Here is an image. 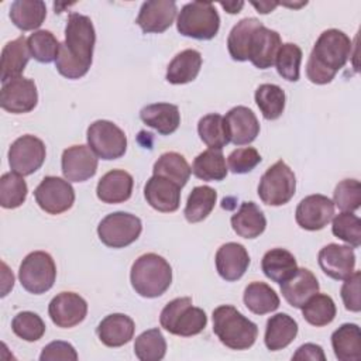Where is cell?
<instances>
[{
	"label": "cell",
	"instance_id": "obj_1",
	"mask_svg": "<svg viewBox=\"0 0 361 361\" xmlns=\"http://www.w3.org/2000/svg\"><path fill=\"white\" fill-rule=\"evenodd\" d=\"M96 32L92 20L79 13H71L65 27V41L55 61L56 71L68 79L85 76L92 65Z\"/></svg>",
	"mask_w": 361,
	"mask_h": 361
},
{
	"label": "cell",
	"instance_id": "obj_2",
	"mask_svg": "<svg viewBox=\"0 0 361 361\" xmlns=\"http://www.w3.org/2000/svg\"><path fill=\"white\" fill-rule=\"evenodd\" d=\"M353 42L343 31L336 28L323 31L316 39L306 63L307 79L314 85L330 83L347 63Z\"/></svg>",
	"mask_w": 361,
	"mask_h": 361
},
{
	"label": "cell",
	"instance_id": "obj_3",
	"mask_svg": "<svg viewBox=\"0 0 361 361\" xmlns=\"http://www.w3.org/2000/svg\"><path fill=\"white\" fill-rule=\"evenodd\" d=\"M133 289L142 298H158L164 295L172 282V268L169 262L155 254L147 252L138 257L130 271Z\"/></svg>",
	"mask_w": 361,
	"mask_h": 361
},
{
	"label": "cell",
	"instance_id": "obj_4",
	"mask_svg": "<svg viewBox=\"0 0 361 361\" xmlns=\"http://www.w3.org/2000/svg\"><path fill=\"white\" fill-rule=\"evenodd\" d=\"M213 331L226 347L248 350L258 337V327L231 305H221L213 310Z\"/></svg>",
	"mask_w": 361,
	"mask_h": 361
},
{
	"label": "cell",
	"instance_id": "obj_5",
	"mask_svg": "<svg viewBox=\"0 0 361 361\" xmlns=\"http://www.w3.org/2000/svg\"><path fill=\"white\" fill-rule=\"evenodd\" d=\"M159 323L171 334L190 337L206 327L207 316L203 309L193 306L190 298H176L165 305L159 314Z\"/></svg>",
	"mask_w": 361,
	"mask_h": 361
},
{
	"label": "cell",
	"instance_id": "obj_6",
	"mask_svg": "<svg viewBox=\"0 0 361 361\" xmlns=\"http://www.w3.org/2000/svg\"><path fill=\"white\" fill-rule=\"evenodd\" d=\"M176 28L183 37L207 41L217 35L220 17L213 3H186L176 18Z\"/></svg>",
	"mask_w": 361,
	"mask_h": 361
},
{
	"label": "cell",
	"instance_id": "obj_7",
	"mask_svg": "<svg viewBox=\"0 0 361 361\" xmlns=\"http://www.w3.org/2000/svg\"><path fill=\"white\" fill-rule=\"evenodd\" d=\"M21 286L34 295L48 292L56 279V265L54 258L45 251L30 252L18 269Z\"/></svg>",
	"mask_w": 361,
	"mask_h": 361
},
{
	"label": "cell",
	"instance_id": "obj_8",
	"mask_svg": "<svg viewBox=\"0 0 361 361\" xmlns=\"http://www.w3.org/2000/svg\"><path fill=\"white\" fill-rule=\"evenodd\" d=\"M295 190V173L282 159L271 165L258 183V196L268 206L286 204L293 197Z\"/></svg>",
	"mask_w": 361,
	"mask_h": 361
},
{
	"label": "cell",
	"instance_id": "obj_9",
	"mask_svg": "<svg viewBox=\"0 0 361 361\" xmlns=\"http://www.w3.org/2000/svg\"><path fill=\"white\" fill-rule=\"evenodd\" d=\"M141 231L142 223L140 217L127 212L110 213L97 226V235L109 248H124L133 244Z\"/></svg>",
	"mask_w": 361,
	"mask_h": 361
},
{
	"label": "cell",
	"instance_id": "obj_10",
	"mask_svg": "<svg viewBox=\"0 0 361 361\" xmlns=\"http://www.w3.org/2000/svg\"><path fill=\"white\" fill-rule=\"evenodd\" d=\"M87 145L96 157L111 161L121 158L127 149L124 131L109 120H96L87 127Z\"/></svg>",
	"mask_w": 361,
	"mask_h": 361
},
{
	"label": "cell",
	"instance_id": "obj_11",
	"mask_svg": "<svg viewBox=\"0 0 361 361\" xmlns=\"http://www.w3.org/2000/svg\"><path fill=\"white\" fill-rule=\"evenodd\" d=\"M47 149L42 140L25 134L18 137L8 148V165L13 172L27 176L37 172L45 161Z\"/></svg>",
	"mask_w": 361,
	"mask_h": 361
},
{
	"label": "cell",
	"instance_id": "obj_12",
	"mask_svg": "<svg viewBox=\"0 0 361 361\" xmlns=\"http://www.w3.org/2000/svg\"><path fill=\"white\" fill-rule=\"evenodd\" d=\"M37 204L48 214H61L75 203V190L69 180L45 176L34 190Z\"/></svg>",
	"mask_w": 361,
	"mask_h": 361
},
{
	"label": "cell",
	"instance_id": "obj_13",
	"mask_svg": "<svg viewBox=\"0 0 361 361\" xmlns=\"http://www.w3.org/2000/svg\"><path fill=\"white\" fill-rule=\"evenodd\" d=\"M38 103L35 82L28 78H16L3 83L0 90V106L13 114L30 113Z\"/></svg>",
	"mask_w": 361,
	"mask_h": 361
},
{
	"label": "cell",
	"instance_id": "obj_14",
	"mask_svg": "<svg viewBox=\"0 0 361 361\" xmlns=\"http://www.w3.org/2000/svg\"><path fill=\"white\" fill-rule=\"evenodd\" d=\"M334 216V203L324 195H309L302 199L296 207V223L309 231L324 228Z\"/></svg>",
	"mask_w": 361,
	"mask_h": 361
},
{
	"label": "cell",
	"instance_id": "obj_15",
	"mask_svg": "<svg viewBox=\"0 0 361 361\" xmlns=\"http://www.w3.org/2000/svg\"><path fill=\"white\" fill-rule=\"evenodd\" d=\"M48 314L55 326L71 329L85 320L87 314V303L75 292H61L49 302Z\"/></svg>",
	"mask_w": 361,
	"mask_h": 361
},
{
	"label": "cell",
	"instance_id": "obj_16",
	"mask_svg": "<svg viewBox=\"0 0 361 361\" xmlns=\"http://www.w3.org/2000/svg\"><path fill=\"white\" fill-rule=\"evenodd\" d=\"M63 178L69 182H85L97 171V157L89 145H72L63 149L61 158Z\"/></svg>",
	"mask_w": 361,
	"mask_h": 361
},
{
	"label": "cell",
	"instance_id": "obj_17",
	"mask_svg": "<svg viewBox=\"0 0 361 361\" xmlns=\"http://www.w3.org/2000/svg\"><path fill=\"white\" fill-rule=\"evenodd\" d=\"M317 261L322 271L336 281L347 279L355 268V254L350 245L327 244L319 251Z\"/></svg>",
	"mask_w": 361,
	"mask_h": 361
},
{
	"label": "cell",
	"instance_id": "obj_18",
	"mask_svg": "<svg viewBox=\"0 0 361 361\" xmlns=\"http://www.w3.org/2000/svg\"><path fill=\"white\" fill-rule=\"evenodd\" d=\"M178 7L173 0H148L144 1L135 23L144 32H164L176 17Z\"/></svg>",
	"mask_w": 361,
	"mask_h": 361
},
{
	"label": "cell",
	"instance_id": "obj_19",
	"mask_svg": "<svg viewBox=\"0 0 361 361\" xmlns=\"http://www.w3.org/2000/svg\"><path fill=\"white\" fill-rule=\"evenodd\" d=\"M180 189L175 182L159 175H152L144 186V197L152 209L161 213H172L179 209Z\"/></svg>",
	"mask_w": 361,
	"mask_h": 361
},
{
	"label": "cell",
	"instance_id": "obj_20",
	"mask_svg": "<svg viewBox=\"0 0 361 361\" xmlns=\"http://www.w3.org/2000/svg\"><path fill=\"white\" fill-rule=\"evenodd\" d=\"M226 130L230 142L245 145L252 142L259 134V123L254 111L245 106H235L224 116Z\"/></svg>",
	"mask_w": 361,
	"mask_h": 361
},
{
	"label": "cell",
	"instance_id": "obj_21",
	"mask_svg": "<svg viewBox=\"0 0 361 361\" xmlns=\"http://www.w3.org/2000/svg\"><path fill=\"white\" fill-rule=\"evenodd\" d=\"M281 35L264 24L258 27L250 41L248 61L258 69H268L275 63L278 49L281 48Z\"/></svg>",
	"mask_w": 361,
	"mask_h": 361
},
{
	"label": "cell",
	"instance_id": "obj_22",
	"mask_svg": "<svg viewBox=\"0 0 361 361\" xmlns=\"http://www.w3.org/2000/svg\"><path fill=\"white\" fill-rule=\"evenodd\" d=\"M214 261L219 275L227 282H234L245 274L250 255L243 244L226 243L217 250Z\"/></svg>",
	"mask_w": 361,
	"mask_h": 361
},
{
	"label": "cell",
	"instance_id": "obj_23",
	"mask_svg": "<svg viewBox=\"0 0 361 361\" xmlns=\"http://www.w3.org/2000/svg\"><path fill=\"white\" fill-rule=\"evenodd\" d=\"M317 278L307 268H298L296 272L286 281L281 283V293L285 300L300 309L314 293L319 292Z\"/></svg>",
	"mask_w": 361,
	"mask_h": 361
},
{
	"label": "cell",
	"instance_id": "obj_24",
	"mask_svg": "<svg viewBox=\"0 0 361 361\" xmlns=\"http://www.w3.org/2000/svg\"><path fill=\"white\" fill-rule=\"evenodd\" d=\"M134 186L133 176L123 169H111L104 173L96 188L99 200L107 204L123 203L131 197Z\"/></svg>",
	"mask_w": 361,
	"mask_h": 361
},
{
	"label": "cell",
	"instance_id": "obj_25",
	"mask_svg": "<svg viewBox=\"0 0 361 361\" xmlns=\"http://www.w3.org/2000/svg\"><path fill=\"white\" fill-rule=\"evenodd\" d=\"M134 320L124 313H111L106 316L97 326L99 340L107 347H121L134 337Z\"/></svg>",
	"mask_w": 361,
	"mask_h": 361
},
{
	"label": "cell",
	"instance_id": "obj_26",
	"mask_svg": "<svg viewBox=\"0 0 361 361\" xmlns=\"http://www.w3.org/2000/svg\"><path fill=\"white\" fill-rule=\"evenodd\" d=\"M30 58H31V52L28 48L27 38L24 35H20L18 38L7 42L1 51V65H0L1 83L20 78Z\"/></svg>",
	"mask_w": 361,
	"mask_h": 361
},
{
	"label": "cell",
	"instance_id": "obj_27",
	"mask_svg": "<svg viewBox=\"0 0 361 361\" xmlns=\"http://www.w3.org/2000/svg\"><path fill=\"white\" fill-rule=\"evenodd\" d=\"M140 118L144 124L158 131L161 135L175 133L180 124L178 106L171 103H152L141 109Z\"/></svg>",
	"mask_w": 361,
	"mask_h": 361
},
{
	"label": "cell",
	"instance_id": "obj_28",
	"mask_svg": "<svg viewBox=\"0 0 361 361\" xmlns=\"http://www.w3.org/2000/svg\"><path fill=\"white\" fill-rule=\"evenodd\" d=\"M298 334V323L286 313H276L267 322L264 343L269 351L286 348Z\"/></svg>",
	"mask_w": 361,
	"mask_h": 361
},
{
	"label": "cell",
	"instance_id": "obj_29",
	"mask_svg": "<svg viewBox=\"0 0 361 361\" xmlns=\"http://www.w3.org/2000/svg\"><path fill=\"white\" fill-rule=\"evenodd\" d=\"M231 227L237 235L251 240L265 231L267 219L254 202H243L240 209L231 216Z\"/></svg>",
	"mask_w": 361,
	"mask_h": 361
},
{
	"label": "cell",
	"instance_id": "obj_30",
	"mask_svg": "<svg viewBox=\"0 0 361 361\" xmlns=\"http://www.w3.org/2000/svg\"><path fill=\"white\" fill-rule=\"evenodd\" d=\"M202 55L196 49H183L173 56L166 68V80L172 85H185L195 80L200 72Z\"/></svg>",
	"mask_w": 361,
	"mask_h": 361
},
{
	"label": "cell",
	"instance_id": "obj_31",
	"mask_svg": "<svg viewBox=\"0 0 361 361\" xmlns=\"http://www.w3.org/2000/svg\"><path fill=\"white\" fill-rule=\"evenodd\" d=\"M334 355L340 361L361 360V331L355 323H344L331 334Z\"/></svg>",
	"mask_w": 361,
	"mask_h": 361
},
{
	"label": "cell",
	"instance_id": "obj_32",
	"mask_svg": "<svg viewBox=\"0 0 361 361\" xmlns=\"http://www.w3.org/2000/svg\"><path fill=\"white\" fill-rule=\"evenodd\" d=\"M261 268L268 279L276 283H282L296 272L298 264L293 254L288 250L272 248L264 254Z\"/></svg>",
	"mask_w": 361,
	"mask_h": 361
},
{
	"label": "cell",
	"instance_id": "obj_33",
	"mask_svg": "<svg viewBox=\"0 0 361 361\" xmlns=\"http://www.w3.org/2000/svg\"><path fill=\"white\" fill-rule=\"evenodd\" d=\"M47 6L41 0H16L10 7L11 23L21 31H32L42 25Z\"/></svg>",
	"mask_w": 361,
	"mask_h": 361
},
{
	"label": "cell",
	"instance_id": "obj_34",
	"mask_svg": "<svg viewBox=\"0 0 361 361\" xmlns=\"http://www.w3.org/2000/svg\"><path fill=\"white\" fill-rule=\"evenodd\" d=\"M244 305L254 314H267L279 307L278 293L265 282H251L244 289Z\"/></svg>",
	"mask_w": 361,
	"mask_h": 361
},
{
	"label": "cell",
	"instance_id": "obj_35",
	"mask_svg": "<svg viewBox=\"0 0 361 361\" xmlns=\"http://www.w3.org/2000/svg\"><path fill=\"white\" fill-rule=\"evenodd\" d=\"M262 23L254 17L240 20L230 31L227 38V48L231 59L244 62L248 61V47L254 31L261 27Z\"/></svg>",
	"mask_w": 361,
	"mask_h": 361
},
{
	"label": "cell",
	"instance_id": "obj_36",
	"mask_svg": "<svg viewBox=\"0 0 361 361\" xmlns=\"http://www.w3.org/2000/svg\"><path fill=\"white\" fill-rule=\"evenodd\" d=\"M192 173L202 179V180H223L227 176L228 168L226 165V158L221 149L209 148L200 152L193 164H192Z\"/></svg>",
	"mask_w": 361,
	"mask_h": 361
},
{
	"label": "cell",
	"instance_id": "obj_37",
	"mask_svg": "<svg viewBox=\"0 0 361 361\" xmlns=\"http://www.w3.org/2000/svg\"><path fill=\"white\" fill-rule=\"evenodd\" d=\"M217 200V192L210 186H196L188 196V202L183 210L185 219L189 223H199L204 220L214 209Z\"/></svg>",
	"mask_w": 361,
	"mask_h": 361
},
{
	"label": "cell",
	"instance_id": "obj_38",
	"mask_svg": "<svg viewBox=\"0 0 361 361\" xmlns=\"http://www.w3.org/2000/svg\"><path fill=\"white\" fill-rule=\"evenodd\" d=\"M154 175L164 176L183 188L192 173V169L183 155L178 152H165L154 164Z\"/></svg>",
	"mask_w": 361,
	"mask_h": 361
},
{
	"label": "cell",
	"instance_id": "obj_39",
	"mask_svg": "<svg viewBox=\"0 0 361 361\" xmlns=\"http://www.w3.org/2000/svg\"><path fill=\"white\" fill-rule=\"evenodd\" d=\"M300 309L303 319L314 327L330 324L337 313L336 303L331 296L319 292L314 293Z\"/></svg>",
	"mask_w": 361,
	"mask_h": 361
},
{
	"label": "cell",
	"instance_id": "obj_40",
	"mask_svg": "<svg viewBox=\"0 0 361 361\" xmlns=\"http://www.w3.org/2000/svg\"><path fill=\"white\" fill-rule=\"evenodd\" d=\"M286 96L282 87L274 83H262L255 90V103L267 120H276L285 110Z\"/></svg>",
	"mask_w": 361,
	"mask_h": 361
},
{
	"label": "cell",
	"instance_id": "obj_41",
	"mask_svg": "<svg viewBox=\"0 0 361 361\" xmlns=\"http://www.w3.org/2000/svg\"><path fill=\"white\" fill-rule=\"evenodd\" d=\"M197 133L200 140L213 149H221L230 142L224 117L219 113L203 116L197 123Z\"/></svg>",
	"mask_w": 361,
	"mask_h": 361
},
{
	"label": "cell",
	"instance_id": "obj_42",
	"mask_svg": "<svg viewBox=\"0 0 361 361\" xmlns=\"http://www.w3.org/2000/svg\"><path fill=\"white\" fill-rule=\"evenodd\" d=\"M134 354L141 361H159L166 354V341L159 329L141 333L134 341Z\"/></svg>",
	"mask_w": 361,
	"mask_h": 361
},
{
	"label": "cell",
	"instance_id": "obj_43",
	"mask_svg": "<svg viewBox=\"0 0 361 361\" xmlns=\"http://www.w3.org/2000/svg\"><path fill=\"white\" fill-rule=\"evenodd\" d=\"M28 188L24 178L16 172L3 173L0 178V204L4 209H17L27 199Z\"/></svg>",
	"mask_w": 361,
	"mask_h": 361
},
{
	"label": "cell",
	"instance_id": "obj_44",
	"mask_svg": "<svg viewBox=\"0 0 361 361\" xmlns=\"http://www.w3.org/2000/svg\"><path fill=\"white\" fill-rule=\"evenodd\" d=\"M28 48L31 52V56L41 62V63H49L52 61H56L59 55L61 42L56 39V37L48 31V30H38L34 31L28 38Z\"/></svg>",
	"mask_w": 361,
	"mask_h": 361
},
{
	"label": "cell",
	"instance_id": "obj_45",
	"mask_svg": "<svg viewBox=\"0 0 361 361\" xmlns=\"http://www.w3.org/2000/svg\"><path fill=\"white\" fill-rule=\"evenodd\" d=\"M300 62H302V49L292 42L282 44L278 49L275 58V66L285 80L298 82L300 76Z\"/></svg>",
	"mask_w": 361,
	"mask_h": 361
},
{
	"label": "cell",
	"instance_id": "obj_46",
	"mask_svg": "<svg viewBox=\"0 0 361 361\" xmlns=\"http://www.w3.org/2000/svg\"><path fill=\"white\" fill-rule=\"evenodd\" d=\"M333 234L347 243L350 247L357 248L361 244V220L353 212H343L333 219Z\"/></svg>",
	"mask_w": 361,
	"mask_h": 361
},
{
	"label": "cell",
	"instance_id": "obj_47",
	"mask_svg": "<svg viewBox=\"0 0 361 361\" xmlns=\"http://www.w3.org/2000/svg\"><path fill=\"white\" fill-rule=\"evenodd\" d=\"M13 333L25 341H38L45 334V323L34 312H20L11 320Z\"/></svg>",
	"mask_w": 361,
	"mask_h": 361
},
{
	"label": "cell",
	"instance_id": "obj_48",
	"mask_svg": "<svg viewBox=\"0 0 361 361\" xmlns=\"http://www.w3.org/2000/svg\"><path fill=\"white\" fill-rule=\"evenodd\" d=\"M333 203L343 212H354L361 206V185L357 179H344L333 192Z\"/></svg>",
	"mask_w": 361,
	"mask_h": 361
},
{
	"label": "cell",
	"instance_id": "obj_49",
	"mask_svg": "<svg viewBox=\"0 0 361 361\" xmlns=\"http://www.w3.org/2000/svg\"><path fill=\"white\" fill-rule=\"evenodd\" d=\"M259 152L252 147L237 148L230 152L227 158L228 169L233 173H247L251 172L261 162Z\"/></svg>",
	"mask_w": 361,
	"mask_h": 361
},
{
	"label": "cell",
	"instance_id": "obj_50",
	"mask_svg": "<svg viewBox=\"0 0 361 361\" xmlns=\"http://www.w3.org/2000/svg\"><path fill=\"white\" fill-rule=\"evenodd\" d=\"M360 282H361V272L354 271L341 286V299L347 310L350 312H360L361 310V300H360Z\"/></svg>",
	"mask_w": 361,
	"mask_h": 361
},
{
	"label": "cell",
	"instance_id": "obj_51",
	"mask_svg": "<svg viewBox=\"0 0 361 361\" xmlns=\"http://www.w3.org/2000/svg\"><path fill=\"white\" fill-rule=\"evenodd\" d=\"M41 361H56V360H68V361H76L78 353L75 347L68 341H52L47 344L39 355Z\"/></svg>",
	"mask_w": 361,
	"mask_h": 361
},
{
	"label": "cell",
	"instance_id": "obj_52",
	"mask_svg": "<svg viewBox=\"0 0 361 361\" xmlns=\"http://www.w3.org/2000/svg\"><path fill=\"white\" fill-rule=\"evenodd\" d=\"M292 360H310V361H324L326 355L319 344L306 343L300 345L292 355Z\"/></svg>",
	"mask_w": 361,
	"mask_h": 361
},
{
	"label": "cell",
	"instance_id": "obj_53",
	"mask_svg": "<svg viewBox=\"0 0 361 361\" xmlns=\"http://www.w3.org/2000/svg\"><path fill=\"white\" fill-rule=\"evenodd\" d=\"M251 4L258 10V13H261V14H268V13H271L279 3H276V1H274V3H271V1H259V3L251 1Z\"/></svg>",
	"mask_w": 361,
	"mask_h": 361
},
{
	"label": "cell",
	"instance_id": "obj_54",
	"mask_svg": "<svg viewBox=\"0 0 361 361\" xmlns=\"http://www.w3.org/2000/svg\"><path fill=\"white\" fill-rule=\"evenodd\" d=\"M220 6L230 14H237L241 11V8L244 7V1H221Z\"/></svg>",
	"mask_w": 361,
	"mask_h": 361
}]
</instances>
